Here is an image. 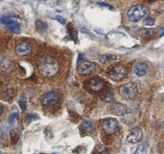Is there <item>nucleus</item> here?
<instances>
[{
	"label": "nucleus",
	"mask_w": 164,
	"mask_h": 154,
	"mask_svg": "<svg viewBox=\"0 0 164 154\" xmlns=\"http://www.w3.org/2000/svg\"><path fill=\"white\" fill-rule=\"evenodd\" d=\"M38 69L39 72L44 77H51L55 76L59 72L60 65L55 58L51 57H45L40 62Z\"/></svg>",
	"instance_id": "f257e3e1"
},
{
	"label": "nucleus",
	"mask_w": 164,
	"mask_h": 154,
	"mask_svg": "<svg viewBox=\"0 0 164 154\" xmlns=\"http://www.w3.org/2000/svg\"><path fill=\"white\" fill-rule=\"evenodd\" d=\"M118 92L123 99L126 100H132L137 97L139 90L135 84L133 82H128L119 88Z\"/></svg>",
	"instance_id": "f03ea898"
},
{
	"label": "nucleus",
	"mask_w": 164,
	"mask_h": 154,
	"mask_svg": "<svg viewBox=\"0 0 164 154\" xmlns=\"http://www.w3.org/2000/svg\"><path fill=\"white\" fill-rule=\"evenodd\" d=\"M147 8L143 5L137 4L131 6L127 11V19L131 22H139L147 14Z\"/></svg>",
	"instance_id": "7ed1b4c3"
},
{
	"label": "nucleus",
	"mask_w": 164,
	"mask_h": 154,
	"mask_svg": "<svg viewBox=\"0 0 164 154\" xmlns=\"http://www.w3.org/2000/svg\"><path fill=\"white\" fill-rule=\"evenodd\" d=\"M128 74V70L123 65H116L109 71V77L114 81H121L125 79Z\"/></svg>",
	"instance_id": "20e7f679"
},
{
	"label": "nucleus",
	"mask_w": 164,
	"mask_h": 154,
	"mask_svg": "<svg viewBox=\"0 0 164 154\" xmlns=\"http://www.w3.org/2000/svg\"><path fill=\"white\" fill-rule=\"evenodd\" d=\"M60 100V96L56 92L51 91V92L46 93L43 95L41 98V103L45 107H51L56 104Z\"/></svg>",
	"instance_id": "39448f33"
},
{
	"label": "nucleus",
	"mask_w": 164,
	"mask_h": 154,
	"mask_svg": "<svg viewBox=\"0 0 164 154\" xmlns=\"http://www.w3.org/2000/svg\"><path fill=\"white\" fill-rule=\"evenodd\" d=\"M102 128L107 134L112 135V134H114L118 131L119 124L116 120H114L113 118H109V119L105 120L102 124Z\"/></svg>",
	"instance_id": "423d86ee"
},
{
	"label": "nucleus",
	"mask_w": 164,
	"mask_h": 154,
	"mask_svg": "<svg viewBox=\"0 0 164 154\" xmlns=\"http://www.w3.org/2000/svg\"><path fill=\"white\" fill-rule=\"evenodd\" d=\"M96 69V65L93 62L83 61L77 67V73L80 75H90Z\"/></svg>",
	"instance_id": "0eeeda50"
},
{
	"label": "nucleus",
	"mask_w": 164,
	"mask_h": 154,
	"mask_svg": "<svg viewBox=\"0 0 164 154\" xmlns=\"http://www.w3.org/2000/svg\"><path fill=\"white\" fill-rule=\"evenodd\" d=\"M143 132L140 128H134L130 131L126 137L127 142L130 144H137L143 138Z\"/></svg>",
	"instance_id": "6e6552de"
},
{
	"label": "nucleus",
	"mask_w": 164,
	"mask_h": 154,
	"mask_svg": "<svg viewBox=\"0 0 164 154\" xmlns=\"http://www.w3.org/2000/svg\"><path fill=\"white\" fill-rule=\"evenodd\" d=\"M110 112L117 116H124L128 112V107L122 103H116L111 105Z\"/></svg>",
	"instance_id": "1a4fd4ad"
},
{
	"label": "nucleus",
	"mask_w": 164,
	"mask_h": 154,
	"mask_svg": "<svg viewBox=\"0 0 164 154\" xmlns=\"http://www.w3.org/2000/svg\"><path fill=\"white\" fill-rule=\"evenodd\" d=\"M32 49L30 44L27 42H21L15 46V52L19 56H27L31 53Z\"/></svg>",
	"instance_id": "9d476101"
},
{
	"label": "nucleus",
	"mask_w": 164,
	"mask_h": 154,
	"mask_svg": "<svg viewBox=\"0 0 164 154\" xmlns=\"http://www.w3.org/2000/svg\"><path fill=\"white\" fill-rule=\"evenodd\" d=\"M148 71V66L144 62H140L134 66V73L138 77H143L147 74Z\"/></svg>",
	"instance_id": "9b49d317"
},
{
	"label": "nucleus",
	"mask_w": 164,
	"mask_h": 154,
	"mask_svg": "<svg viewBox=\"0 0 164 154\" xmlns=\"http://www.w3.org/2000/svg\"><path fill=\"white\" fill-rule=\"evenodd\" d=\"M90 86L91 90H93L95 92H98L104 88L105 82L102 79L96 77V78H93L90 81Z\"/></svg>",
	"instance_id": "f8f14e48"
},
{
	"label": "nucleus",
	"mask_w": 164,
	"mask_h": 154,
	"mask_svg": "<svg viewBox=\"0 0 164 154\" xmlns=\"http://www.w3.org/2000/svg\"><path fill=\"white\" fill-rule=\"evenodd\" d=\"M6 25V28L8 29L9 31L14 32V33H19L20 32V26L19 24H17L15 20H13L12 19L10 20V21L7 23V24H5Z\"/></svg>",
	"instance_id": "ddd939ff"
},
{
	"label": "nucleus",
	"mask_w": 164,
	"mask_h": 154,
	"mask_svg": "<svg viewBox=\"0 0 164 154\" xmlns=\"http://www.w3.org/2000/svg\"><path fill=\"white\" fill-rule=\"evenodd\" d=\"M117 59V57L115 55H112V54H105L100 57L99 58V62L101 64H106L107 62L113 61Z\"/></svg>",
	"instance_id": "4468645a"
},
{
	"label": "nucleus",
	"mask_w": 164,
	"mask_h": 154,
	"mask_svg": "<svg viewBox=\"0 0 164 154\" xmlns=\"http://www.w3.org/2000/svg\"><path fill=\"white\" fill-rule=\"evenodd\" d=\"M81 127L87 132H92L93 131V125L90 120H83L81 123Z\"/></svg>",
	"instance_id": "2eb2a0df"
},
{
	"label": "nucleus",
	"mask_w": 164,
	"mask_h": 154,
	"mask_svg": "<svg viewBox=\"0 0 164 154\" xmlns=\"http://www.w3.org/2000/svg\"><path fill=\"white\" fill-rule=\"evenodd\" d=\"M154 34V29L151 28H143L139 30V35L143 37H151L152 35Z\"/></svg>",
	"instance_id": "dca6fc26"
},
{
	"label": "nucleus",
	"mask_w": 164,
	"mask_h": 154,
	"mask_svg": "<svg viewBox=\"0 0 164 154\" xmlns=\"http://www.w3.org/2000/svg\"><path fill=\"white\" fill-rule=\"evenodd\" d=\"M113 99H114V93H113V90H110V91H109V92L105 95L103 100H104L105 103H112Z\"/></svg>",
	"instance_id": "f3484780"
},
{
	"label": "nucleus",
	"mask_w": 164,
	"mask_h": 154,
	"mask_svg": "<svg viewBox=\"0 0 164 154\" xmlns=\"http://www.w3.org/2000/svg\"><path fill=\"white\" fill-rule=\"evenodd\" d=\"M155 23V20L154 19H153L151 16H147L144 20H143V24L146 26H153Z\"/></svg>",
	"instance_id": "a211bd4d"
},
{
	"label": "nucleus",
	"mask_w": 164,
	"mask_h": 154,
	"mask_svg": "<svg viewBox=\"0 0 164 154\" xmlns=\"http://www.w3.org/2000/svg\"><path fill=\"white\" fill-rule=\"evenodd\" d=\"M37 116L36 115H32V114H28V115H27V116H26V122L28 123H30L32 122V120H36L37 119Z\"/></svg>",
	"instance_id": "6ab92c4d"
},
{
	"label": "nucleus",
	"mask_w": 164,
	"mask_h": 154,
	"mask_svg": "<svg viewBox=\"0 0 164 154\" xmlns=\"http://www.w3.org/2000/svg\"><path fill=\"white\" fill-rule=\"evenodd\" d=\"M19 107H21L22 111H25L26 107H27V105H26L25 101L20 99V100L19 101Z\"/></svg>",
	"instance_id": "aec40b11"
},
{
	"label": "nucleus",
	"mask_w": 164,
	"mask_h": 154,
	"mask_svg": "<svg viewBox=\"0 0 164 154\" xmlns=\"http://www.w3.org/2000/svg\"><path fill=\"white\" fill-rule=\"evenodd\" d=\"M17 116H18V113L17 112H15V113H12L11 115V116H9V122L10 123H13L14 122V120H15V119H16V118H17Z\"/></svg>",
	"instance_id": "412c9836"
},
{
	"label": "nucleus",
	"mask_w": 164,
	"mask_h": 154,
	"mask_svg": "<svg viewBox=\"0 0 164 154\" xmlns=\"http://www.w3.org/2000/svg\"><path fill=\"white\" fill-rule=\"evenodd\" d=\"M55 19H56V20H58V21L60 22V24H65V19H64V18L63 17H61V16H56V18H55Z\"/></svg>",
	"instance_id": "4be33fe9"
},
{
	"label": "nucleus",
	"mask_w": 164,
	"mask_h": 154,
	"mask_svg": "<svg viewBox=\"0 0 164 154\" xmlns=\"http://www.w3.org/2000/svg\"><path fill=\"white\" fill-rule=\"evenodd\" d=\"M2 112H3V107H2V106L0 105V116L2 115Z\"/></svg>",
	"instance_id": "5701e85b"
},
{
	"label": "nucleus",
	"mask_w": 164,
	"mask_h": 154,
	"mask_svg": "<svg viewBox=\"0 0 164 154\" xmlns=\"http://www.w3.org/2000/svg\"><path fill=\"white\" fill-rule=\"evenodd\" d=\"M100 154H110V152H108V151H103V152H101Z\"/></svg>",
	"instance_id": "b1692460"
},
{
	"label": "nucleus",
	"mask_w": 164,
	"mask_h": 154,
	"mask_svg": "<svg viewBox=\"0 0 164 154\" xmlns=\"http://www.w3.org/2000/svg\"><path fill=\"white\" fill-rule=\"evenodd\" d=\"M164 35V28L162 29V36H163Z\"/></svg>",
	"instance_id": "393cba45"
},
{
	"label": "nucleus",
	"mask_w": 164,
	"mask_h": 154,
	"mask_svg": "<svg viewBox=\"0 0 164 154\" xmlns=\"http://www.w3.org/2000/svg\"><path fill=\"white\" fill-rule=\"evenodd\" d=\"M134 154H139V149H137V150H136V152H134Z\"/></svg>",
	"instance_id": "a878e982"
},
{
	"label": "nucleus",
	"mask_w": 164,
	"mask_h": 154,
	"mask_svg": "<svg viewBox=\"0 0 164 154\" xmlns=\"http://www.w3.org/2000/svg\"><path fill=\"white\" fill-rule=\"evenodd\" d=\"M162 103H163V104H164V98H163V99H162Z\"/></svg>",
	"instance_id": "bb28decb"
},
{
	"label": "nucleus",
	"mask_w": 164,
	"mask_h": 154,
	"mask_svg": "<svg viewBox=\"0 0 164 154\" xmlns=\"http://www.w3.org/2000/svg\"><path fill=\"white\" fill-rule=\"evenodd\" d=\"M0 154H3V153H2V152H1V151H0Z\"/></svg>",
	"instance_id": "cd10ccee"
},
{
	"label": "nucleus",
	"mask_w": 164,
	"mask_h": 154,
	"mask_svg": "<svg viewBox=\"0 0 164 154\" xmlns=\"http://www.w3.org/2000/svg\"><path fill=\"white\" fill-rule=\"evenodd\" d=\"M163 129H164V122H163Z\"/></svg>",
	"instance_id": "c85d7f7f"
},
{
	"label": "nucleus",
	"mask_w": 164,
	"mask_h": 154,
	"mask_svg": "<svg viewBox=\"0 0 164 154\" xmlns=\"http://www.w3.org/2000/svg\"><path fill=\"white\" fill-rule=\"evenodd\" d=\"M1 1H2V0H0V2H1Z\"/></svg>",
	"instance_id": "c756f323"
},
{
	"label": "nucleus",
	"mask_w": 164,
	"mask_h": 154,
	"mask_svg": "<svg viewBox=\"0 0 164 154\" xmlns=\"http://www.w3.org/2000/svg\"><path fill=\"white\" fill-rule=\"evenodd\" d=\"M44 1H46V0H44Z\"/></svg>",
	"instance_id": "7c9ffc66"
},
{
	"label": "nucleus",
	"mask_w": 164,
	"mask_h": 154,
	"mask_svg": "<svg viewBox=\"0 0 164 154\" xmlns=\"http://www.w3.org/2000/svg\"><path fill=\"white\" fill-rule=\"evenodd\" d=\"M53 154H55V153H53Z\"/></svg>",
	"instance_id": "2f4dec72"
}]
</instances>
